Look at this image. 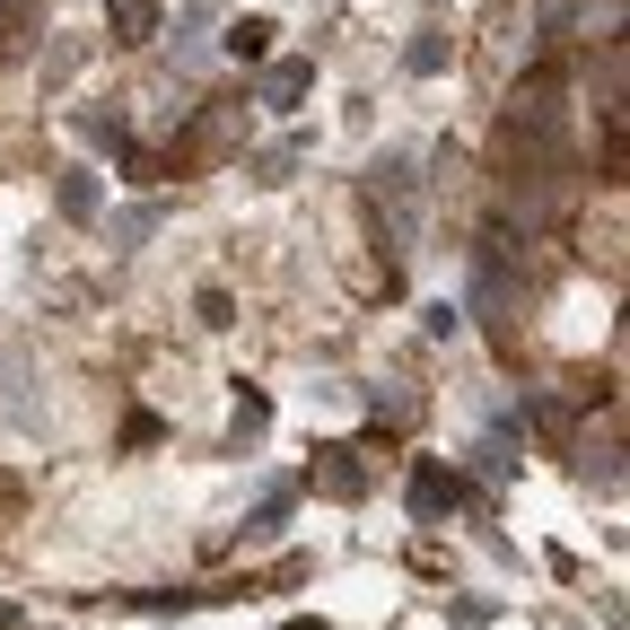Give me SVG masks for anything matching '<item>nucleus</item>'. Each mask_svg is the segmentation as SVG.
Listing matches in <instances>:
<instances>
[{"label":"nucleus","mask_w":630,"mask_h":630,"mask_svg":"<svg viewBox=\"0 0 630 630\" xmlns=\"http://www.w3.org/2000/svg\"><path fill=\"white\" fill-rule=\"evenodd\" d=\"M263 44H271V18H237V26H228V53H263Z\"/></svg>","instance_id":"f03ea898"},{"label":"nucleus","mask_w":630,"mask_h":630,"mask_svg":"<svg viewBox=\"0 0 630 630\" xmlns=\"http://www.w3.org/2000/svg\"><path fill=\"white\" fill-rule=\"evenodd\" d=\"M115 26H124V44H149V26H158V0H124V9H115Z\"/></svg>","instance_id":"f257e3e1"}]
</instances>
